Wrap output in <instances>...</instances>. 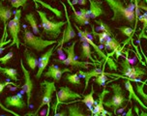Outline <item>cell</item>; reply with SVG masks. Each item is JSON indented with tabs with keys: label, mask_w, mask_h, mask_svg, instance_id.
Wrapping results in <instances>:
<instances>
[{
	"label": "cell",
	"mask_w": 147,
	"mask_h": 116,
	"mask_svg": "<svg viewBox=\"0 0 147 116\" xmlns=\"http://www.w3.org/2000/svg\"><path fill=\"white\" fill-rule=\"evenodd\" d=\"M35 7L37 9V13L40 17L41 27L43 29V32L41 33V37L42 38L46 37V38H48V40H57L59 35L61 34L62 27L66 24V22H63V20H61V22L49 20L47 17L46 12L38 10V4H36Z\"/></svg>",
	"instance_id": "cell-1"
},
{
	"label": "cell",
	"mask_w": 147,
	"mask_h": 116,
	"mask_svg": "<svg viewBox=\"0 0 147 116\" xmlns=\"http://www.w3.org/2000/svg\"><path fill=\"white\" fill-rule=\"evenodd\" d=\"M105 2L109 5L110 10L113 12V17L111 18L112 22L125 20V22H129L130 25L135 24V11L129 8V6H126L124 2H122L121 0H105Z\"/></svg>",
	"instance_id": "cell-2"
},
{
	"label": "cell",
	"mask_w": 147,
	"mask_h": 116,
	"mask_svg": "<svg viewBox=\"0 0 147 116\" xmlns=\"http://www.w3.org/2000/svg\"><path fill=\"white\" fill-rule=\"evenodd\" d=\"M23 43L25 46L29 47L30 49H34L36 51H43L48 47L53 46V45L58 43L57 40H46L40 36L35 35L33 32L25 29L23 33Z\"/></svg>",
	"instance_id": "cell-3"
},
{
	"label": "cell",
	"mask_w": 147,
	"mask_h": 116,
	"mask_svg": "<svg viewBox=\"0 0 147 116\" xmlns=\"http://www.w3.org/2000/svg\"><path fill=\"white\" fill-rule=\"evenodd\" d=\"M109 88L112 89L113 96L112 98L104 102V105L109 109H111L114 114H117V110L121 107H124V105L128 103V99L126 98V94L120 84L111 83L109 85Z\"/></svg>",
	"instance_id": "cell-4"
},
{
	"label": "cell",
	"mask_w": 147,
	"mask_h": 116,
	"mask_svg": "<svg viewBox=\"0 0 147 116\" xmlns=\"http://www.w3.org/2000/svg\"><path fill=\"white\" fill-rule=\"evenodd\" d=\"M74 26H75L76 28H77V30H78V35L80 36V41H85L86 43H88L89 45L91 46V47H93L94 49V51H95V52L97 53V55L100 57V58H102V59H105V61L107 62L109 64V68H110V70H113V71H117V66L116 64L112 61L110 58L107 57V55L105 53V52L102 51L101 49V47H100L99 46H97V45L94 43L93 40H92V38H91V34L88 32V30H84V31H81L80 30V28L78 27V26L76 24H74Z\"/></svg>",
	"instance_id": "cell-5"
},
{
	"label": "cell",
	"mask_w": 147,
	"mask_h": 116,
	"mask_svg": "<svg viewBox=\"0 0 147 116\" xmlns=\"http://www.w3.org/2000/svg\"><path fill=\"white\" fill-rule=\"evenodd\" d=\"M126 58L123 59L122 61H120L119 65L121 66V74L122 76H126L128 78H142L143 76H145L147 72L145 69L140 67V64L132 67L129 62V51L126 52Z\"/></svg>",
	"instance_id": "cell-6"
},
{
	"label": "cell",
	"mask_w": 147,
	"mask_h": 116,
	"mask_svg": "<svg viewBox=\"0 0 147 116\" xmlns=\"http://www.w3.org/2000/svg\"><path fill=\"white\" fill-rule=\"evenodd\" d=\"M77 43H78V41H75L72 45H71V46L65 47V51H66V53H67V58H65L64 60H56V62L61 63V64L65 65V66H71L72 68L88 69L89 63L80 61L78 58L76 56L75 47H76V44Z\"/></svg>",
	"instance_id": "cell-7"
},
{
	"label": "cell",
	"mask_w": 147,
	"mask_h": 116,
	"mask_svg": "<svg viewBox=\"0 0 147 116\" xmlns=\"http://www.w3.org/2000/svg\"><path fill=\"white\" fill-rule=\"evenodd\" d=\"M20 18H22V10L17 9L14 12V18L8 22V31L12 37V46L15 45L20 49Z\"/></svg>",
	"instance_id": "cell-8"
},
{
	"label": "cell",
	"mask_w": 147,
	"mask_h": 116,
	"mask_svg": "<svg viewBox=\"0 0 147 116\" xmlns=\"http://www.w3.org/2000/svg\"><path fill=\"white\" fill-rule=\"evenodd\" d=\"M41 86L44 87V94H43V99L39 107L35 111L32 113H27L26 116H35L39 113V111L43 109L45 105H49L52 100V95L55 91H56V87H55V82L54 81H48L45 80L43 83H41Z\"/></svg>",
	"instance_id": "cell-9"
},
{
	"label": "cell",
	"mask_w": 147,
	"mask_h": 116,
	"mask_svg": "<svg viewBox=\"0 0 147 116\" xmlns=\"http://www.w3.org/2000/svg\"><path fill=\"white\" fill-rule=\"evenodd\" d=\"M80 98H81V95L73 91L70 87L68 86L59 87V91L56 92V104L54 105V113L57 112V109H58L59 105L61 103H65L68 101H75V100Z\"/></svg>",
	"instance_id": "cell-10"
},
{
	"label": "cell",
	"mask_w": 147,
	"mask_h": 116,
	"mask_svg": "<svg viewBox=\"0 0 147 116\" xmlns=\"http://www.w3.org/2000/svg\"><path fill=\"white\" fill-rule=\"evenodd\" d=\"M62 6L64 7V12H65V16H66V27H65V30L63 32V36H62V40L61 42L58 44V47H63V45L65 43H68L70 42L71 40H73L76 36H77V33H76L75 29H74L73 25H72V22H71V18L69 17V14H68V11H67V7H66V4L61 2Z\"/></svg>",
	"instance_id": "cell-11"
},
{
	"label": "cell",
	"mask_w": 147,
	"mask_h": 116,
	"mask_svg": "<svg viewBox=\"0 0 147 116\" xmlns=\"http://www.w3.org/2000/svg\"><path fill=\"white\" fill-rule=\"evenodd\" d=\"M55 47L54 45L52 46L51 49H48L45 53H43V55H41L40 58L38 59V72L35 75V78L37 80H39V78H41L42 76H43L44 74V71L46 70V68L48 67L49 63V60H51V57L52 53H53V51L55 49Z\"/></svg>",
	"instance_id": "cell-12"
},
{
	"label": "cell",
	"mask_w": 147,
	"mask_h": 116,
	"mask_svg": "<svg viewBox=\"0 0 147 116\" xmlns=\"http://www.w3.org/2000/svg\"><path fill=\"white\" fill-rule=\"evenodd\" d=\"M20 67H22V70L23 72V78H24V84L22 85V89H23V91L25 92V94L27 95V105H28L30 104V101H31V96H32L34 83L32 80H31L30 72L26 70V68L24 67V65H23L22 60H20Z\"/></svg>",
	"instance_id": "cell-13"
},
{
	"label": "cell",
	"mask_w": 147,
	"mask_h": 116,
	"mask_svg": "<svg viewBox=\"0 0 147 116\" xmlns=\"http://www.w3.org/2000/svg\"><path fill=\"white\" fill-rule=\"evenodd\" d=\"M71 72H72V69H69V68L60 69L58 66H56V65H51V66H49L48 72H46L44 74V76L45 78H53L54 82H58V81L61 80L63 74L71 73Z\"/></svg>",
	"instance_id": "cell-14"
},
{
	"label": "cell",
	"mask_w": 147,
	"mask_h": 116,
	"mask_svg": "<svg viewBox=\"0 0 147 116\" xmlns=\"http://www.w3.org/2000/svg\"><path fill=\"white\" fill-rule=\"evenodd\" d=\"M11 17H12L11 7L4 6V5L0 4V20L4 24V31H3V36H2L1 41H6V37H7L6 30L8 28V22L11 20Z\"/></svg>",
	"instance_id": "cell-15"
},
{
	"label": "cell",
	"mask_w": 147,
	"mask_h": 116,
	"mask_svg": "<svg viewBox=\"0 0 147 116\" xmlns=\"http://www.w3.org/2000/svg\"><path fill=\"white\" fill-rule=\"evenodd\" d=\"M89 16L90 18H99L102 15H106V11L103 9V3L99 0H89Z\"/></svg>",
	"instance_id": "cell-16"
},
{
	"label": "cell",
	"mask_w": 147,
	"mask_h": 116,
	"mask_svg": "<svg viewBox=\"0 0 147 116\" xmlns=\"http://www.w3.org/2000/svg\"><path fill=\"white\" fill-rule=\"evenodd\" d=\"M106 62H105V64L103 65V68L102 69H99V68H94V69H92L91 71H89V72H83V71L80 70L78 72V76L82 78H84L85 80V86H84V89L83 90H86L88 87V84H89V80H90V78H92L93 76H100L101 74H103L105 72V67H106Z\"/></svg>",
	"instance_id": "cell-17"
},
{
	"label": "cell",
	"mask_w": 147,
	"mask_h": 116,
	"mask_svg": "<svg viewBox=\"0 0 147 116\" xmlns=\"http://www.w3.org/2000/svg\"><path fill=\"white\" fill-rule=\"evenodd\" d=\"M109 91L107 90V89H104L103 92L101 94H99V100L98 101H95L94 103V105H95V109L92 110L93 114H95L96 116H106L107 114H109L107 110L104 109V99L105 96L107 94H109Z\"/></svg>",
	"instance_id": "cell-18"
},
{
	"label": "cell",
	"mask_w": 147,
	"mask_h": 116,
	"mask_svg": "<svg viewBox=\"0 0 147 116\" xmlns=\"http://www.w3.org/2000/svg\"><path fill=\"white\" fill-rule=\"evenodd\" d=\"M67 3L69 4V6L71 7V9H72L73 20H75L76 24H78L80 26H84V25H87V24L90 23V18L85 17V16H83L80 12H78L77 10L75 9L74 4L72 3V1H71V0H67Z\"/></svg>",
	"instance_id": "cell-19"
},
{
	"label": "cell",
	"mask_w": 147,
	"mask_h": 116,
	"mask_svg": "<svg viewBox=\"0 0 147 116\" xmlns=\"http://www.w3.org/2000/svg\"><path fill=\"white\" fill-rule=\"evenodd\" d=\"M5 105L7 107H17V109H23V107H25L27 105L25 104V102L22 100V96L20 94L7 97L5 99Z\"/></svg>",
	"instance_id": "cell-20"
},
{
	"label": "cell",
	"mask_w": 147,
	"mask_h": 116,
	"mask_svg": "<svg viewBox=\"0 0 147 116\" xmlns=\"http://www.w3.org/2000/svg\"><path fill=\"white\" fill-rule=\"evenodd\" d=\"M105 49H107V51H113L111 52V53L107 54V57L111 56L112 54H114L115 52L118 51V49H120V47H121V44L118 42L116 39H115L114 36H109L107 38V40L105 41Z\"/></svg>",
	"instance_id": "cell-21"
},
{
	"label": "cell",
	"mask_w": 147,
	"mask_h": 116,
	"mask_svg": "<svg viewBox=\"0 0 147 116\" xmlns=\"http://www.w3.org/2000/svg\"><path fill=\"white\" fill-rule=\"evenodd\" d=\"M125 84V87H126V89H127V91L129 92V98H128V102H130L134 99V100H136V102H138V104H140L141 107H143L144 109H146L147 110V105L144 104V103L141 101L140 97H138V95L136 94V91L134 90V87L132 85V83H131V81H129V80H124L123 81Z\"/></svg>",
	"instance_id": "cell-22"
},
{
	"label": "cell",
	"mask_w": 147,
	"mask_h": 116,
	"mask_svg": "<svg viewBox=\"0 0 147 116\" xmlns=\"http://www.w3.org/2000/svg\"><path fill=\"white\" fill-rule=\"evenodd\" d=\"M81 42V51H80V58L81 59H89L91 60L93 63H97L98 61H96L93 57H92V49L91 46L88 43H86L85 41H80Z\"/></svg>",
	"instance_id": "cell-23"
},
{
	"label": "cell",
	"mask_w": 147,
	"mask_h": 116,
	"mask_svg": "<svg viewBox=\"0 0 147 116\" xmlns=\"http://www.w3.org/2000/svg\"><path fill=\"white\" fill-rule=\"evenodd\" d=\"M24 18H25V22L30 24V27L32 29V32L35 34V35H39L41 37V33H40V30H39L38 23H37V20L35 17V13H33V12L29 13V14H27L25 16Z\"/></svg>",
	"instance_id": "cell-24"
},
{
	"label": "cell",
	"mask_w": 147,
	"mask_h": 116,
	"mask_svg": "<svg viewBox=\"0 0 147 116\" xmlns=\"http://www.w3.org/2000/svg\"><path fill=\"white\" fill-rule=\"evenodd\" d=\"M24 58H25L26 64L29 66L30 69L32 71H35L36 68L38 67V59L27 49L24 51Z\"/></svg>",
	"instance_id": "cell-25"
},
{
	"label": "cell",
	"mask_w": 147,
	"mask_h": 116,
	"mask_svg": "<svg viewBox=\"0 0 147 116\" xmlns=\"http://www.w3.org/2000/svg\"><path fill=\"white\" fill-rule=\"evenodd\" d=\"M91 92L87 95H85L84 98L82 100H75V103L77 102H81L83 103L84 105H86V107H88L89 109H92V107L94 105V103H95V100L93 98V95H94V85L91 86Z\"/></svg>",
	"instance_id": "cell-26"
},
{
	"label": "cell",
	"mask_w": 147,
	"mask_h": 116,
	"mask_svg": "<svg viewBox=\"0 0 147 116\" xmlns=\"http://www.w3.org/2000/svg\"><path fill=\"white\" fill-rule=\"evenodd\" d=\"M68 115L69 116H92L83 113L82 109L80 107V105L75 104L68 107Z\"/></svg>",
	"instance_id": "cell-27"
},
{
	"label": "cell",
	"mask_w": 147,
	"mask_h": 116,
	"mask_svg": "<svg viewBox=\"0 0 147 116\" xmlns=\"http://www.w3.org/2000/svg\"><path fill=\"white\" fill-rule=\"evenodd\" d=\"M0 73L4 74L5 76L10 78L12 80L18 81V70L14 69V68H7V67H1L0 66Z\"/></svg>",
	"instance_id": "cell-28"
},
{
	"label": "cell",
	"mask_w": 147,
	"mask_h": 116,
	"mask_svg": "<svg viewBox=\"0 0 147 116\" xmlns=\"http://www.w3.org/2000/svg\"><path fill=\"white\" fill-rule=\"evenodd\" d=\"M117 29L123 34V35H125V36H127V37H128V40H126V41L124 42V46L128 43V42H130L131 40H132L134 34L136 33V31L134 30V28H132V27H128V26H122V27H118Z\"/></svg>",
	"instance_id": "cell-29"
},
{
	"label": "cell",
	"mask_w": 147,
	"mask_h": 116,
	"mask_svg": "<svg viewBox=\"0 0 147 116\" xmlns=\"http://www.w3.org/2000/svg\"><path fill=\"white\" fill-rule=\"evenodd\" d=\"M138 20L143 23L142 28H141V32L138 35V40H140V39H142V38L147 39V35H145V31H146V28H147V13H144L143 15L140 16Z\"/></svg>",
	"instance_id": "cell-30"
},
{
	"label": "cell",
	"mask_w": 147,
	"mask_h": 116,
	"mask_svg": "<svg viewBox=\"0 0 147 116\" xmlns=\"http://www.w3.org/2000/svg\"><path fill=\"white\" fill-rule=\"evenodd\" d=\"M64 80L71 84H74V85H80L81 84L80 78L78 74H66L64 76Z\"/></svg>",
	"instance_id": "cell-31"
},
{
	"label": "cell",
	"mask_w": 147,
	"mask_h": 116,
	"mask_svg": "<svg viewBox=\"0 0 147 116\" xmlns=\"http://www.w3.org/2000/svg\"><path fill=\"white\" fill-rule=\"evenodd\" d=\"M146 81H143L142 83H138V82H136V92H138V94L140 95V98H141L144 101V104H147V94L145 93V92L143 91V87L144 85L146 84Z\"/></svg>",
	"instance_id": "cell-32"
},
{
	"label": "cell",
	"mask_w": 147,
	"mask_h": 116,
	"mask_svg": "<svg viewBox=\"0 0 147 116\" xmlns=\"http://www.w3.org/2000/svg\"><path fill=\"white\" fill-rule=\"evenodd\" d=\"M35 3H40L42 6H44V7H46L47 9H49V11H51L53 14L56 16L57 18H62V16H63V14H62V12L60 11V10H57V9H55V8H52V7H51L49 5H48L47 3H45L44 1H42V0H33Z\"/></svg>",
	"instance_id": "cell-33"
},
{
	"label": "cell",
	"mask_w": 147,
	"mask_h": 116,
	"mask_svg": "<svg viewBox=\"0 0 147 116\" xmlns=\"http://www.w3.org/2000/svg\"><path fill=\"white\" fill-rule=\"evenodd\" d=\"M95 22H96L97 24L100 25V29L102 30V32H106V33L109 34V36H113V33H112L111 29H110V27L107 24L106 22H104L103 20H95Z\"/></svg>",
	"instance_id": "cell-34"
},
{
	"label": "cell",
	"mask_w": 147,
	"mask_h": 116,
	"mask_svg": "<svg viewBox=\"0 0 147 116\" xmlns=\"http://www.w3.org/2000/svg\"><path fill=\"white\" fill-rule=\"evenodd\" d=\"M91 27H92V34L94 35V37H95V38H97V37H98V38H99V43L100 44H104L105 41L107 40V38L109 36V34L106 33V32L97 33L96 31H95V29H94V25H91Z\"/></svg>",
	"instance_id": "cell-35"
},
{
	"label": "cell",
	"mask_w": 147,
	"mask_h": 116,
	"mask_svg": "<svg viewBox=\"0 0 147 116\" xmlns=\"http://www.w3.org/2000/svg\"><path fill=\"white\" fill-rule=\"evenodd\" d=\"M10 4L13 8H16V9H18L20 7L25 8L26 5H27L28 0H9Z\"/></svg>",
	"instance_id": "cell-36"
},
{
	"label": "cell",
	"mask_w": 147,
	"mask_h": 116,
	"mask_svg": "<svg viewBox=\"0 0 147 116\" xmlns=\"http://www.w3.org/2000/svg\"><path fill=\"white\" fill-rule=\"evenodd\" d=\"M107 76H106V74H105V72L103 74H101L100 76H96V80H95V82L98 84V85L100 86H106L107 84Z\"/></svg>",
	"instance_id": "cell-37"
},
{
	"label": "cell",
	"mask_w": 147,
	"mask_h": 116,
	"mask_svg": "<svg viewBox=\"0 0 147 116\" xmlns=\"http://www.w3.org/2000/svg\"><path fill=\"white\" fill-rule=\"evenodd\" d=\"M13 56H14V53H13L12 51L8 52V53H7L6 55H4V56L0 57V63H2V64L6 65L7 63H8V61L12 59Z\"/></svg>",
	"instance_id": "cell-38"
},
{
	"label": "cell",
	"mask_w": 147,
	"mask_h": 116,
	"mask_svg": "<svg viewBox=\"0 0 147 116\" xmlns=\"http://www.w3.org/2000/svg\"><path fill=\"white\" fill-rule=\"evenodd\" d=\"M11 84H12V85H15L16 87H20V85L16 84L15 82H12V81H7V82H0V93H1V92L4 90V88L7 85H11Z\"/></svg>",
	"instance_id": "cell-39"
},
{
	"label": "cell",
	"mask_w": 147,
	"mask_h": 116,
	"mask_svg": "<svg viewBox=\"0 0 147 116\" xmlns=\"http://www.w3.org/2000/svg\"><path fill=\"white\" fill-rule=\"evenodd\" d=\"M135 110H136V114H138V116H147V113H146V112H143V110L140 113V110H138V107H136V105L135 107Z\"/></svg>",
	"instance_id": "cell-40"
},
{
	"label": "cell",
	"mask_w": 147,
	"mask_h": 116,
	"mask_svg": "<svg viewBox=\"0 0 147 116\" xmlns=\"http://www.w3.org/2000/svg\"><path fill=\"white\" fill-rule=\"evenodd\" d=\"M0 107H1L2 109H4V110H6V111H8V112H10V113H12V114H14L15 116H20V115H18V114H17V113L16 112H14V111H12V110H9L8 109H6V107H4L3 105L1 104V103H0Z\"/></svg>",
	"instance_id": "cell-41"
},
{
	"label": "cell",
	"mask_w": 147,
	"mask_h": 116,
	"mask_svg": "<svg viewBox=\"0 0 147 116\" xmlns=\"http://www.w3.org/2000/svg\"><path fill=\"white\" fill-rule=\"evenodd\" d=\"M9 43H11V40H7V41H1V42H0V51H2V47L6 46V45H8Z\"/></svg>",
	"instance_id": "cell-42"
},
{
	"label": "cell",
	"mask_w": 147,
	"mask_h": 116,
	"mask_svg": "<svg viewBox=\"0 0 147 116\" xmlns=\"http://www.w3.org/2000/svg\"><path fill=\"white\" fill-rule=\"evenodd\" d=\"M67 115V111L66 110H62L61 112H58V113H54L53 116H66Z\"/></svg>",
	"instance_id": "cell-43"
},
{
	"label": "cell",
	"mask_w": 147,
	"mask_h": 116,
	"mask_svg": "<svg viewBox=\"0 0 147 116\" xmlns=\"http://www.w3.org/2000/svg\"><path fill=\"white\" fill-rule=\"evenodd\" d=\"M124 116H134V112H133V107H131L130 109H129L128 112L126 113Z\"/></svg>",
	"instance_id": "cell-44"
},
{
	"label": "cell",
	"mask_w": 147,
	"mask_h": 116,
	"mask_svg": "<svg viewBox=\"0 0 147 116\" xmlns=\"http://www.w3.org/2000/svg\"><path fill=\"white\" fill-rule=\"evenodd\" d=\"M78 4L82 5V6H85V5H87V0H78Z\"/></svg>",
	"instance_id": "cell-45"
},
{
	"label": "cell",
	"mask_w": 147,
	"mask_h": 116,
	"mask_svg": "<svg viewBox=\"0 0 147 116\" xmlns=\"http://www.w3.org/2000/svg\"><path fill=\"white\" fill-rule=\"evenodd\" d=\"M49 111H51V105H48V111H47L46 116H49Z\"/></svg>",
	"instance_id": "cell-46"
},
{
	"label": "cell",
	"mask_w": 147,
	"mask_h": 116,
	"mask_svg": "<svg viewBox=\"0 0 147 116\" xmlns=\"http://www.w3.org/2000/svg\"><path fill=\"white\" fill-rule=\"evenodd\" d=\"M78 0H72V3H73L74 5L78 4Z\"/></svg>",
	"instance_id": "cell-47"
},
{
	"label": "cell",
	"mask_w": 147,
	"mask_h": 116,
	"mask_svg": "<svg viewBox=\"0 0 147 116\" xmlns=\"http://www.w3.org/2000/svg\"><path fill=\"white\" fill-rule=\"evenodd\" d=\"M35 116H38V114H37V115H35Z\"/></svg>",
	"instance_id": "cell-48"
},
{
	"label": "cell",
	"mask_w": 147,
	"mask_h": 116,
	"mask_svg": "<svg viewBox=\"0 0 147 116\" xmlns=\"http://www.w3.org/2000/svg\"><path fill=\"white\" fill-rule=\"evenodd\" d=\"M2 116H3V115H2Z\"/></svg>",
	"instance_id": "cell-49"
}]
</instances>
